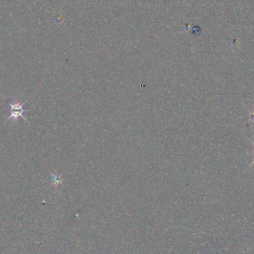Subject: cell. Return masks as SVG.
I'll list each match as a JSON object with an SVG mask.
<instances>
[{
	"label": "cell",
	"instance_id": "6da1fadb",
	"mask_svg": "<svg viewBox=\"0 0 254 254\" xmlns=\"http://www.w3.org/2000/svg\"><path fill=\"white\" fill-rule=\"evenodd\" d=\"M27 101H28V100H26L24 103H19L17 100H15L13 102L9 103V107H10V110H9L10 116H9L8 119L4 122L3 125L7 123L10 119H13V120L16 121V119H19V118H22L27 123H28V121H27V119H25V116H24V113L29 112V110H25V109L23 108L24 105H25Z\"/></svg>",
	"mask_w": 254,
	"mask_h": 254
},
{
	"label": "cell",
	"instance_id": "7a4b0ae2",
	"mask_svg": "<svg viewBox=\"0 0 254 254\" xmlns=\"http://www.w3.org/2000/svg\"><path fill=\"white\" fill-rule=\"evenodd\" d=\"M252 144H253L254 146V142L252 141ZM254 164V159L253 162L252 163V164H251V165L249 166V167H251V166L253 165Z\"/></svg>",
	"mask_w": 254,
	"mask_h": 254
}]
</instances>
